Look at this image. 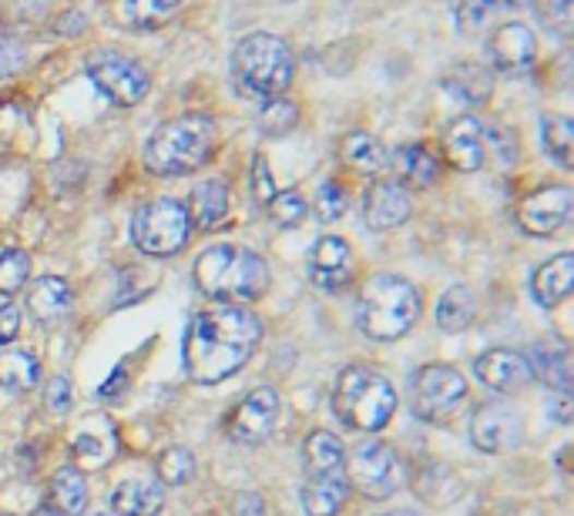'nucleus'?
I'll return each instance as SVG.
<instances>
[{"label": "nucleus", "instance_id": "nucleus-1", "mask_svg": "<svg viewBox=\"0 0 574 516\" xmlns=\"http://www.w3.org/2000/svg\"><path fill=\"white\" fill-rule=\"evenodd\" d=\"M262 343V319L239 305L199 312L182 343L186 375L199 386H218L236 375Z\"/></svg>", "mask_w": 574, "mask_h": 516}, {"label": "nucleus", "instance_id": "nucleus-2", "mask_svg": "<svg viewBox=\"0 0 574 516\" xmlns=\"http://www.w3.org/2000/svg\"><path fill=\"white\" fill-rule=\"evenodd\" d=\"M195 286L223 305H249L266 296L270 265L252 249L242 245H212L195 259Z\"/></svg>", "mask_w": 574, "mask_h": 516}, {"label": "nucleus", "instance_id": "nucleus-3", "mask_svg": "<svg viewBox=\"0 0 574 516\" xmlns=\"http://www.w3.org/2000/svg\"><path fill=\"white\" fill-rule=\"evenodd\" d=\"M420 322V292L400 275H373L357 299V325L373 343H396Z\"/></svg>", "mask_w": 574, "mask_h": 516}, {"label": "nucleus", "instance_id": "nucleus-4", "mask_svg": "<svg viewBox=\"0 0 574 516\" xmlns=\"http://www.w3.org/2000/svg\"><path fill=\"white\" fill-rule=\"evenodd\" d=\"M232 77L242 94L259 101L283 98L296 77V58L289 44L276 34H246L232 51Z\"/></svg>", "mask_w": 574, "mask_h": 516}, {"label": "nucleus", "instance_id": "nucleus-5", "mask_svg": "<svg viewBox=\"0 0 574 516\" xmlns=\"http://www.w3.org/2000/svg\"><path fill=\"white\" fill-rule=\"evenodd\" d=\"M333 412L352 433H380L396 412V389L370 365H346L333 386Z\"/></svg>", "mask_w": 574, "mask_h": 516}, {"label": "nucleus", "instance_id": "nucleus-6", "mask_svg": "<svg viewBox=\"0 0 574 516\" xmlns=\"http://www.w3.org/2000/svg\"><path fill=\"white\" fill-rule=\"evenodd\" d=\"M215 152V124L205 115H182L155 128L145 145V168L162 178L199 171Z\"/></svg>", "mask_w": 574, "mask_h": 516}, {"label": "nucleus", "instance_id": "nucleus-7", "mask_svg": "<svg viewBox=\"0 0 574 516\" xmlns=\"http://www.w3.org/2000/svg\"><path fill=\"white\" fill-rule=\"evenodd\" d=\"M131 239H135L139 252L168 259L175 252H182L192 239V218L186 202L179 199H155L142 205L131 218Z\"/></svg>", "mask_w": 574, "mask_h": 516}, {"label": "nucleus", "instance_id": "nucleus-8", "mask_svg": "<svg viewBox=\"0 0 574 516\" xmlns=\"http://www.w3.org/2000/svg\"><path fill=\"white\" fill-rule=\"evenodd\" d=\"M343 469H346L349 490L363 493L367 500H390L404 487L400 459H396V453L380 440H363L352 446L343 459Z\"/></svg>", "mask_w": 574, "mask_h": 516}, {"label": "nucleus", "instance_id": "nucleus-9", "mask_svg": "<svg viewBox=\"0 0 574 516\" xmlns=\"http://www.w3.org/2000/svg\"><path fill=\"white\" fill-rule=\"evenodd\" d=\"M467 399V380L444 362H430L410 380V409L423 422H447Z\"/></svg>", "mask_w": 574, "mask_h": 516}, {"label": "nucleus", "instance_id": "nucleus-10", "mask_svg": "<svg viewBox=\"0 0 574 516\" xmlns=\"http://www.w3.org/2000/svg\"><path fill=\"white\" fill-rule=\"evenodd\" d=\"M87 77L95 81V87L105 94V98L118 108H135L148 98L152 91V77L148 71L115 47H101L92 58H87Z\"/></svg>", "mask_w": 574, "mask_h": 516}, {"label": "nucleus", "instance_id": "nucleus-11", "mask_svg": "<svg viewBox=\"0 0 574 516\" xmlns=\"http://www.w3.org/2000/svg\"><path fill=\"white\" fill-rule=\"evenodd\" d=\"M524 436V419L521 412L504 403V399H491L477 406V412L470 416V443L480 453H511Z\"/></svg>", "mask_w": 574, "mask_h": 516}, {"label": "nucleus", "instance_id": "nucleus-12", "mask_svg": "<svg viewBox=\"0 0 574 516\" xmlns=\"http://www.w3.org/2000/svg\"><path fill=\"white\" fill-rule=\"evenodd\" d=\"M279 419V393L270 386L252 389L229 416V436L242 446H255L262 443Z\"/></svg>", "mask_w": 574, "mask_h": 516}, {"label": "nucleus", "instance_id": "nucleus-13", "mask_svg": "<svg viewBox=\"0 0 574 516\" xmlns=\"http://www.w3.org/2000/svg\"><path fill=\"white\" fill-rule=\"evenodd\" d=\"M488 58L498 74H524L538 58V37L527 24H501L488 37Z\"/></svg>", "mask_w": 574, "mask_h": 516}, {"label": "nucleus", "instance_id": "nucleus-14", "mask_svg": "<svg viewBox=\"0 0 574 516\" xmlns=\"http://www.w3.org/2000/svg\"><path fill=\"white\" fill-rule=\"evenodd\" d=\"M571 215V188L567 184H548V188H538V192L527 195L521 205H517V221L527 235H554Z\"/></svg>", "mask_w": 574, "mask_h": 516}, {"label": "nucleus", "instance_id": "nucleus-15", "mask_svg": "<svg viewBox=\"0 0 574 516\" xmlns=\"http://www.w3.org/2000/svg\"><path fill=\"white\" fill-rule=\"evenodd\" d=\"M474 375H477V380H480L483 386H488V389L504 393V396L521 393V389H527V386L535 383L531 362H527V356L517 352V349H491V352L477 356Z\"/></svg>", "mask_w": 574, "mask_h": 516}, {"label": "nucleus", "instance_id": "nucleus-16", "mask_svg": "<svg viewBox=\"0 0 574 516\" xmlns=\"http://www.w3.org/2000/svg\"><path fill=\"white\" fill-rule=\"evenodd\" d=\"M414 215V202L410 192L400 181H373L363 195V221L370 231H390L400 228L404 221H410Z\"/></svg>", "mask_w": 574, "mask_h": 516}, {"label": "nucleus", "instance_id": "nucleus-17", "mask_svg": "<svg viewBox=\"0 0 574 516\" xmlns=\"http://www.w3.org/2000/svg\"><path fill=\"white\" fill-rule=\"evenodd\" d=\"M352 275V249L339 235H323L309 252V281L323 292L343 289Z\"/></svg>", "mask_w": 574, "mask_h": 516}, {"label": "nucleus", "instance_id": "nucleus-18", "mask_svg": "<svg viewBox=\"0 0 574 516\" xmlns=\"http://www.w3.org/2000/svg\"><path fill=\"white\" fill-rule=\"evenodd\" d=\"M302 509L306 516H336L346 506L349 483H346V469H309L302 480Z\"/></svg>", "mask_w": 574, "mask_h": 516}, {"label": "nucleus", "instance_id": "nucleus-19", "mask_svg": "<svg viewBox=\"0 0 574 516\" xmlns=\"http://www.w3.org/2000/svg\"><path fill=\"white\" fill-rule=\"evenodd\" d=\"M444 155L457 171H480L488 161V145H483V124L470 115L457 118L444 131Z\"/></svg>", "mask_w": 574, "mask_h": 516}, {"label": "nucleus", "instance_id": "nucleus-20", "mask_svg": "<svg viewBox=\"0 0 574 516\" xmlns=\"http://www.w3.org/2000/svg\"><path fill=\"white\" fill-rule=\"evenodd\" d=\"M165 506V487L158 480L131 477L111 490V516H158Z\"/></svg>", "mask_w": 574, "mask_h": 516}, {"label": "nucleus", "instance_id": "nucleus-21", "mask_svg": "<svg viewBox=\"0 0 574 516\" xmlns=\"http://www.w3.org/2000/svg\"><path fill=\"white\" fill-rule=\"evenodd\" d=\"M74 305V296L68 289V281L58 275H40L37 281L27 286V309L40 325H58Z\"/></svg>", "mask_w": 574, "mask_h": 516}, {"label": "nucleus", "instance_id": "nucleus-22", "mask_svg": "<svg viewBox=\"0 0 574 516\" xmlns=\"http://www.w3.org/2000/svg\"><path fill=\"white\" fill-rule=\"evenodd\" d=\"M189 218H192V228H215V225H223L229 218V208H232V192H229V184L226 181H218V178H208L202 184L192 188V199H189Z\"/></svg>", "mask_w": 574, "mask_h": 516}, {"label": "nucleus", "instance_id": "nucleus-23", "mask_svg": "<svg viewBox=\"0 0 574 516\" xmlns=\"http://www.w3.org/2000/svg\"><path fill=\"white\" fill-rule=\"evenodd\" d=\"M571 289H574V255L571 252L554 255L531 278V296L541 309H554L558 302H564Z\"/></svg>", "mask_w": 574, "mask_h": 516}, {"label": "nucleus", "instance_id": "nucleus-24", "mask_svg": "<svg viewBox=\"0 0 574 516\" xmlns=\"http://www.w3.org/2000/svg\"><path fill=\"white\" fill-rule=\"evenodd\" d=\"M386 165H393V171H396L393 181L410 184V188H430V184H437V178H440V161H437L423 145H404V148H396L393 158H390Z\"/></svg>", "mask_w": 574, "mask_h": 516}, {"label": "nucleus", "instance_id": "nucleus-25", "mask_svg": "<svg viewBox=\"0 0 574 516\" xmlns=\"http://www.w3.org/2000/svg\"><path fill=\"white\" fill-rule=\"evenodd\" d=\"M527 362L535 369V380H545L551 389H558L561 396H567L571 389V352L567 346H535L531 352H524Z\"/></svg>", "mask_w": 574, "mask_h": 516}, {"label": "nucleus", "instance_id": "nucleus-26", "mask_svg": "<svg viewBox=\"0 0 574 516\" xmlns=\"http://www.w3.org/2000/svg\"><path fill=\"white\" fill-rule=\"evenodd\" d=\"M339 155L352 171H360V175H380L390 161L386 148L367 131H349L339 145Z\"/></svg>", "mask_w": 574, "mask_h": 516}, {"label": "nucleus", "instance_id": "nucleus-27", "mask_svg": "<svg viewBox=\"0 0 574 516\" xmlns=\"http://www.w3.org/2000/svg\"><path fill=\"white\" fill-rule=\"evenodd\" d=\"M474 315H477V296L467 286L447 289L437 302V325L444 328V333H451V336L464 333V328L474 322Z\"/></svg>", "mask_w": 574, "mask_h": 516}, {"label": "nucleus", "instance_id": "nucleus-28", "mask_svg": "<svg viewBox=\"0 0 574 516\" xmlns=\"http://www.w3.org/2000/svg\"><path fill=\"white\" fill-rule=\"evenodd\" d=\"M40 383V362L24 349H0V386L11 393L37 389Z\"/></svg>", "mask_w": 574, "mask_h": 516}, {"label": "nucleus", "instance_id": "nucleus-29", "mask_svg": "<svg viewBox=\"0 0 574 516\" xmlns=\"http://www.w3.org/2000/svg\"><path fill=\"white\" fill-rule=\"evenodd\" d=\"M444 91L451 94L457 105H470L474 108L480 101H488L491 77H488V71H480L477 64H464V68H454L444 77Z\"/></svg>", "mask_w": 574, "mask_h": 516}, {"label": "nucleus", "instance_id": "nucleus-30", "mask_svg": "<svg viewBox=\"0 0 574 516\" xmlns=\"http://www.w3.org/2000/svg\"><path fill=\"white\" fill-rule=\"evenodd\" d=\"M51 496L58 503V513H64V516L84 513V506H87V480H84L81 469L61 466L55 473V480H51Z\"/></svg>", "mask_w": 574, "mask_h": 516}, {"label": "nucleus", "instance_id": "nucleus-31", "mask_svg": "<svg viewBox=\"0 0 574 516\" xmlns=\"http://www.w3.org/2000/svg\"><path fill=\"white\" fill-rule=\"evenodd\" d=\"M541 145L545 155L554 158L561 168H571V148H574V124L564 115H545L541 118Z\"/></svg>", "mask_w": 574, "mask_h": 516}, {"label": "nucleus", "instance_id": "nucleus-32", "mask_svg": "<svg viewBox=\"0 0 574 516\" xmlns=\"http://www.w3.org/2000/svg\"><path fill=\"white\" fill-rule=\"evenodd\" d=\"M343 459H346V449H343V443H339L336 433L316 430V433L306 436V443H302V466H306V473H309V469L343 466Z\"/></svg>", "mask_w": 574, "mask_h": 516}, {"label": "nucleus", "instance_id": "nucleus-33", "mask_svg": "<svg viewBox=\"0 0 574 516\" xmlns=\"http://www.w3.org/2000/svg\"><path fill=\"white\" fill-rule=\"evenodd\" d=\"M182 8V0H128L124 4V17L131 27H162L175 11Z\"/></svg>", "mask_w": 574, "mask_h": 516}, {"label": "nucleus", "instance_id": "nucleus-34", "mask_svg": "<svg viewBox=\"0 0 574 516\" xmlns=\"http://www.w3.org/2000/svg\"><path fill=\"white\" fill-rule=\"evenodd\" d=\"M155 473L168 487H182L195 477V456L186 446H168L155 463Z\"/></svg>", "mask_w": 574, "mask_h": 516}, {"label": "nucleus", "instance_id": "nucleus-35", "mask_svg": "<svg viewBox=\"0 0 574 516\" xmlns=\"http://www.w3.org/2000/svg\"><path fill=\"white\" fill-rule=\"evenodd\" d=\"M31 278V259L21 249H8L0 252V299H8L14 292H21Z\"/></svg>", "mask_w": 574, "mask_h": 516}, {"label": "nucleus", "instance_id": "nucleus-36", "mask_svg": "<svg viewBox=\"0 0 574 516\" xmlns=\"http://www.w3.org/2000/svg\"><path fill=\"white\" fill-rule=\"evenodd\" d=\"M266 212H270V218H273L279 228H292V225H299V221L306 218L309 205H306V199L296 192V188H286V192H276V195L266 202Z\"/></svg>", "mask_w": 574, "mask_h": 516}, {"label": "nucleus", "instance_id": "nucleus-37", "mask_svg": "<svg viewBox=\"0 0 574 516\" xmlns=\"http://www.w3.org/2000/svg\"><path fill=\"white\" fill-rule=\"evenodd\" d=\"M296 121H299V108L286 98H270L259 108V128L266 134H286L296 128Z\"/></svg>", "mask_w": 574, "mask_h": 516}, {"label": "nucleus", "instance_id": "nucleus-38", "mask_svg": "<svg viewBox=\"0 0 574 516\" xmlns=\"http://www.w3.org/2000/svg\"><path fill=\"white\" fill-rule=\"evenodd\" d=\"M316 215H320V221H326V225H333V221H339L343 215H346V208H349V195L343 192V184H336V181H323L320 188H316Z\"/></svg>", "mask_w": 574, "mask_h": 516}, {"label": "nucleus", "instance_id": "nucleus-39", "mask_svg": "<svg viewBox=\"0 0 574 516\" xmlns=\"http://www.w3.org/2000/svg\"><path fill=\"white\" fill-rule=\"evenodd\" d=\"M494 14H498L494 0H461V4H457V24H461L464 34H474L480 27H488Z\"/></svg>", "mask_w": 574, "mask_h": 516}, {"label": "nucleus", "instance_id": "nucleus-40", "mask_svg": "<svg viewBox=\"0 0 574 516\" xmlns=\"http://www.w3.org/2000/svg\"><path fill=\"white\" fill-rule=\"evenodd\" d=\"M538 17L558 31V34H567L571 31V21H574V0H538Z\"/></svg>", "mask_w": 574, "mask_h": 516}, {"label": "nucleus", "instance_id": "nucleus-41", "mask_svg": "<svg viewBox=\"0 0 574 516\" xmlns=\"http://www.w3.org/2000/svg\"><path fill=\"white\" fill-rule=\"evenodd\" d=\"M44 403H48V409L55 416H64L74 403V389H71V380L68 375H51L48 389H44Z\"/></svg>", "mask_w": 574, "mask_h": 516}, {"label": "nucleus", "instance_id": "nucleus-42", "mask_svg": "<svg viewBox=\"0 0 574 516\" xmlns=\"http://www.w3.org/2000/svg\"><path fill=\"white\" fill-rule=\"evenodd\" d=\"M252 195H255V202H262V205H266V202L276 195V184H273V175H270L266 158H255V165H252Z\"/></svg>", "mask_w": 574, "mask_h": 516}, {"label": "nucleus", "instance_id": "nucleus-43", "mask_svg": "<svg viewBox=\"0 0 574 516\" xmlns=\"http://www.w3.org/2000/svg\"><path fill=\"white\" fill-rule=\"evenodd\" d=\"M17 328H21V309H17V302L0 299V346L14 343Z\"/></svg>", "mask_w": 574, "mask_h": 516}, {"label": "nucleus", "instance_id": "nucleus-44", "mask_svg": "<svg viewBox=\"0 0 574 516\" xmlns=\"http://www.w3.org/2000/svg\"><path fill=\"white\" fill-rule=\"evenodd\" d=\"M24 64V47L17 40H0V77L14 74Z\"/></svg>", "mask_w": 574, "mask_h": 516}, {"label": "nucleus", "instance_id": "nucleus-45", "mask_svg": "<svg viewBox=\"0 0 574 516\" xmlns=\"http://www.w3.org/2000/svg\"><path fill=\"white\" fill-rule=\"evenodd\" d=\"M483 145H494V148H498V155H501V165H514V137H511L504 128L483 131Z\"/></svg>", "mask_w": 574, "mask_h": 516}, {"label": "nucleus", "instance_id": "nucleus-46", "mask_svg": "<svg viewBox=\"0 0 574 516\" xmlns=\"http://www.w3.org/2000/svg\"><path fill=\"white\" fill-rule=\"evenodd\" d=\"M124 389H128V369H115L111 372V380L98 389V396L105 399V403H115V399H124Z\"/></svg>", "mask_w": 574, "mask_h": 516}, {"label": "nucleus", "instance_id": "nucleus-47", "mask_svg": "<svg viewBox=\"0 0 574 516\" xmlns=\"http://www.w3.org/2000/svg\"><path fill=\"white\" fill-rule=\"evenodd\" d=\"M236 516H266V503H262V496H255V493H239Z\"/></svg>", "mask_w": 574, "mask_h": 516}, {"label": "nucleus", "instance_id": "nucleus-48", "mask_svg": "<svg viewBox=\"0 0 574 516\" xmlns=\"http://www.w3.org/2000/svg\"><path fill=\"white\" fill-rule=\"evenodd\" d=\"M31 516H64V513H58L55 506H37V509H34Z\"/></svg>", "mask_w": 574, "mask_h": 516}, {"label": "nucleus", "instance_id": "nucleus-49", "mask_svg": "<svg viewBox=\"0 0 574 516\" xmlns=\"http://www.w3.org/2000/svg\"><path fill=\"white\" fill-rule=\"evenodd\" d=\"M498 8H514V4H524V0H494Z\"/></svg>", "mask_w": 574, "mask_h": 516}, {"label": "nucleus", "instance_id": "nucleus-50", "mask_svg": "<svg viewBox=\"0 0 574 516\" xmlns=\"http://www.w3.org/2000/svg\"><path fill=\"white\" fill-rule=\"evenodd\" d=\"M95 516H111V513H95Z\"/></svg>", "mask_w": 574, "mask_h": 516}, {"label": "nucleus", "instance_id": "nucleus-51", "mask_svg": "<svg viewBox=\"0 0 574 516\" xmlns=\"http://www.w3.org/2000/svg\"><path fill=\"white\" fill-rule=\"evenodd\" d=\"M0 516H14V513H0Z\"/></svg>", "mask_w": 574, "mask_h": 516}, {"label": "nucleus", "instance_id": "nucleus-52", "mask_svg": "<svg viewBox=\"0 0 574 516\" xmlns=\"http://www.w3.org/2000/svg\"><path fill=\"white\" fill-rule=\"evenodd\" d=\"M283 4H292V0H283Z\"/></svg>", "mask_w": 574, "mask_h": 516}]
</instances>
